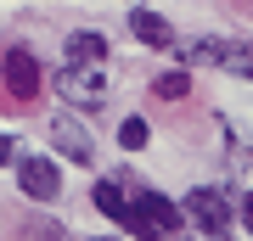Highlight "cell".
<instances>
[{
  "mask_svg": "<svg viewBox=\"0 0 253 241\" xmlns=\"http://www.w3.org/2000/svg\"><path fill=\"white\" fill-rule=\"evenodd\" d=\"M180 62L225 68V73H236V79H253V45L248 39H197V45H180Z\"/></svg>",
  "mask_w": 253,
  "mask_h": 241,
  "instance_id": "cell-1",
  "label": "cell"
},
{
  "mask_svg": "<svg viewBox=\"0 0 253 241\" xmlns=\"http://www.w3.org/2000/svg\"><path fill=\"white\" fill-rule=\"evenodd\" d=\"M56 96H62L68 107L90 112V107L107 101V79H101V68H62L56 73Z\"/></svg>",
  "mask_w": 253,
  "mask_h": 241,
  "instance_id": "cell-2",
  "label": "cell"
},
{
  "mask_svg": "<svg viewBox=\"0 0 253 241\" xmlns=\"http://www.w3.org/2000/svg\"><path fill=\"white\" fill-rule=\"evenodd\" d=\"M180 219H191L208 236H219L231 224V197H225V191H191V197L180 202Z\"/></svg>",
  "mask_w": 253,
  "mask_h": 241,
  "instance_id": "cell-3",
  "label": "cell"
},
{
  "mask_svg": "<svg viewBox=\"0 0 253 241\" xmlns=\"http://www.w3.org/2000/svg\"><path fill=\"white\" fill-rule=\"evenodd\" d=\"M17 185H23V197H34V202H56L62 174H56L51 157H23V163H17Z\"/></svg>",
  "mask_w": 253,
  "mask_h": 241,
  "instance_id": "cell-4",
  "label": "cell"
},
{
  "mask_svg": "<svg viewBox=\"0 0 253 241\" xmlns=\"http://www.w3.org/2000/svg\"><path fill=\"white\" fill-rule=\"evenodd\" d=\"M129 213H135L152 236H174V230L186 224V219H180V207H174L169 197H158V191H141V197L129 202Z\"/></svg>",
  "mask_w": 253,
  "mask_h": 241,
  "instance_id": "cell-5",
  "label": "cell"
},
{
  "mask_svg": "<svg viewBox=\"0 0 253 241\" xmlns=\"http://www.w3.org/2000/svg\"><path fill=\"white\" fill-rule=\"evenodd\" d=\"M0 79L11 84V96H17V101H34L40 84H45V79H40V62H34L28 51H6V56H0Z\"/></svg>",
  "mask_w": 253,
  "mask_h": 241,
  "instance_id": "cell-6",
  "label": "cell"
},
{
  "mask_svg": "<svg viewBox=\"0 0 253 241\" xmlns=\"http://www.w3.org/2000/svg\"><path fill=\"white\" fill-rule=\"evenodd\" d=\"M51 146H56V152H62L68 163H90V157H96L90 135H84V124H79L73 112H62V118L51 124Z\"/></svg>",
  "mask_w": 253,
  "mask_h": 241,
  "instance_id": "cell-7",
  "label": "cell"
},
{
  "mask_svg": "<svg viewBox=\"0 0 253 241\" xmlns=\"http://www.w3.org/2000/svg\"><path fill=\"white\" fill-rule=\"evenodd\" d=\"M129 34H135L141 45H152V51H169V45H180V39H174V28H169V17H158V11H146V6L129 11Z\"/></svg>",
  "mask_w": 253,
  "mask_h": 241,
  "instance_id": "cell-8",
  "label": "cell"
},
{
  "mask_svg": "<svg viewBox=\"0 0 253 241\" xmlns=\"http://www.w3.org/2000/svg\"><path fill=\"white\" fill-rule=\"evenodd\" d=\"M101 56H107V39H101L96 28L68 34V68H101Z\"/></svg>",
  "mask_w": 253,
  "mask_h": 241,
  "instance_id": "cell-9",
  "label": "cell"
},
{
  "mask_svg": "<svg viewBox=\"0 0 253 241\" xmlns=\"http://www.w3.org/2000/svg\"><path fill=\"white\" fill-rule=\"evenodd\" d=\"M90 202L101 207V219H124V207H129V197H124L118 179H96V185H90Z\"/></svg>",
  "mask_w": 253,
  "mask_h": 241,
  "instance_id": "cell-10",
  "label": "cell"
},
{
  "mask_svg": "<svg viewBox=\"0 0 253 241\" xmlns=\"http://www.w3.org/2000/svg\"><path fill=\"white\" fill-rule=\"evenodd\" d=\"M152 90H158L163 101H180V96H191V73H180V68H174V73H158Z\"/></svg>",
  "mask_w": 253,
  "mask_h": 241,
  "instance_id": "cell-11",
  "label": "cell"
},
{
  "mask_svg": "<svg viewBox=\"0 0 253 241\" xmlns=\"http://www.w3.org/2000/svg\"><path fill=\"white\" fill-rule=\"evenodd\" d=\"M146 135H152V129H146V118H124V124H118V146H124V152H141Z\"/></svg>",
  "mask_w": 253,
  "mask_h": 241,
  "instance_id": "cell-12",
  "label": "cell"
},
{
  "mask_svg": "<svg viewBox=\"0 0 253 241\" xmlns=\"http://www.w3.org/2000/svg\"><path fill=\"white\" fill-rule=\"evenodd\" d=\"M62 236V224L56 219H34V224H23V241H56Z\"/></svg>",
  "mask_w": 253,
  "mask_h": 241,
  "instance_id": "cell-13",
  "label": "cell"
},
{
  "mask_svg": "<svg viewBox=\"0 0 253 241\" xmlns=\"http://www.w3.org/2000/svg\"><path fill=\"white\" fill-rule=\"evenodd\" d=\"M236 207H242V230L253 236V191H248V197H242V202H236Z\"/></svg>",
  "mask_w": 253,
  "mask_h": 241,
  "instance_id": "cell-14",
  "label": "cell"
},
{
  "mask_svg": "<svg viewBox=\"0 0 253 241\" xmlns=\"http://www.w3.org/2000/svg\"><path fill=\"white\" fill-rule=\"evenodd\" d=\"M11 152H17V140H11V135H0V163H6Z\"/></svg>",
  "mask_w": 253,
  "mask_h": 241,
  "instance_id": "cell-15",
  "label": "cell"
}]
</instances>
